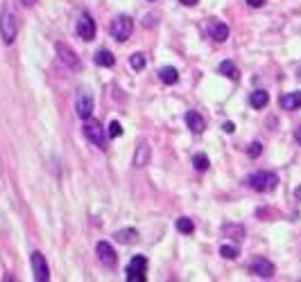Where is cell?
<instances>
[{"mask_svg":"<svg viewBox=\"0 0 301 282\" xmlns=\"http://www.w3.org/2000/svg\"><path fill=\"white\" fill-rule=\"evenodd\" d=\"M16 34H18V21H16V14L11 9H2L0 14V36L7 45L16 41Z\"/></svg>","mask_w":301,"mask_h":282,"instance_id":"cell-1","label":"cell"},{"mask_svg":"<svg viewBox=\"0 0 301 282\" xmlns=\"http://www.w3.org/2000/svg\"><path fill=\"white\" fill-rule=\"evenodd\" d=\"M247 183L256 192H272L276 187V183H279V176L274 172H254Z\"/></svg>","mask_w":301,"mask_h":282,"instance_id":"cell-2","label":"cell"},{"mask_svg":"<svg viewBox=\"0 0 301 282\" xmlns=\"http://www.w3.org/2000/svg\"><path fill=\"white\" fill-rule=\"evenodd\" d=\"M84 136L88 142H93L95 147H100L102 151H107V133H104V129L100 127V122H93L91 117L88 120H84Z\"/></svg>","mask_w":301,"mask_h":282,"instance_id":"cell-3","label":"cell"},{"mask_svg":"<svg viewBox=\"0 0 301 282\" xmlns=\"http://www.w3.org/2000/svg\"><path fill=\"white\" fill-rule=\"evenodd\" d=\"M131 32H134V21H131L129 16L120 14V16L113 18V23H111V34H113V38H116V41L125 43L129 36H131Z\"/></svg>","mask_w":301,"mask_h":282,"instance_id":"cell-4","label":"cell"},{"mask_svg":"<svg viewBox=\"0 0 301 282\" xmlns=\"http://www.w3.org/2000/svg\"><path fill=\"white\" fill-rule=\"evenodd\" d=\"M147 271V257L145 255H134V260L127 266V282H145Z\"/></svg>","mask_w":301,"mask_h":282,"instance_id":"cell-5","label":"cell"},{"mask_svg":"<svg viewBox=\"0 0 301 282\" xmlns=\"http://www.w3.org/2000/svg\"><path fill=\"white\" fill-rule=\"evenodd\" d=\"M75 111H77V115H80V120H88V117L93 115V95L88 91L77 93Z\"/></svg>","mask_w":301,"mask_h":282,"instance_id":"cell-6","label":"cell"},{"mask_svg":"<svg viewBox=\"0 0 301 282\" xmlns=\"http://www.w3.org/2000/svg\"><path fill=\"white\" fill-rule=\"evenodd\" d=\"M32 273H34V280H37V282L50 280L48 262H45L43 253H39V250H34V253H32Z\"/></svg>","mask_w":301,"mask_h":282,"instance_id":"cell-7","label":"cell"},{"mask_svg":"<svg viewBox=\"0 0 301 282\" xmlns=\"http://www.w3.org/2000/svg\"><path fill=\"white\" fill-rule=\"evenodd\" d=\"M95 253H97V260L102 262L107 269L118 264V255H116V250H113V246L109 244V242H97Z\"/></svg>","mask_w":301,"mask_h":282,"instance_id":"cell-8","label":"cell"},{"mask_svg":"<svg viewBox=\"0 0 301 282\" xmlns=\"http://www.w3.org/2000/svg\"><path fill=\"white\" fill-rule=\"evenodd\" d=\"M249 273H254L256 278H272L274 276V264L265 257H254L249 262Z\"/></svg>","mask_w":301,"mask_h":282,"instance_id":"cell-9","label":"cell"},{"mask_svg":"<svg viewBox=\"0 0 301 282\" xmlns=\"http://www.w3.org/2000/svg\"><path fill=\"white\" fill-rule=\"evenodd\" d=\"M77 34L84 41H93V36H95V21L91 18L88 11H84L80 16V21H77Z\"/></svg>","mask_w":301,"mask_h":282,"instance_id":"cell-10","label":"cell"},{"mask_svg":"<svg viewBox=\"0 0 301 282\" xmlns=\"http://www.w3.org/2000/svg\"><path fill=\"white\" fill-rule=\"evenodd\" d=\"M54 48H57V54H59V59L64 61L66 66H68V68H73V70L80 68V57H77L75 50L70 48L68 43H57Z\"/></svg>","mask_w":301,"mask_h":282,"instance_id":"cell-11","label":"cell"},{"mask_svg":"<svg viewBox=\"0 0 301 282\" xmlns=\"http://www.w3.org/2000/svg\"><path fill=\"white\" fill-rule=\"evenodd\" d=\"M206 30H209V36L213 38L215 43H224L226 38H229V27H226L222 21H217V18H211L209 25H206Z\"/></svg>","mask_w":301,"mask_h":282,"instance_id":"cell-12","label":"cell"},{"mask_svg":"<svg viewBox=\"0 0 301 282\" xmlns=\"http://www.w3.org/2000/svg\"><path fill=\"white\" fill-rule=\"evenodd\" d=\"M150 158H152L150 142H147V140H140L136 151H134V167H145L147 163H150Z\"/></svg>","mask_w":301,"mask_h":282,"instance_id":"cell-13","label":"cell"},{"mask_svg":"<svg viewBox=\"0 0 301 282\" xmlns=\"http://www.w3.org/2000/svg\"><path fill=\"white\" fill-rule=\"evenodd\" d=\"M279 104H281L283 111H297V108H301V91L285 93V95L279 100Z\"/></svg>","mask_w":301,"mask_h":282,"instance_id":"cell-14","label":"cell"},{"mask_svg":"<svg viewBox=\"0 0 301 282\" xmlns=\"http://www.w3.org/2000/svg\"><path fill=\"white\" fill-rule=\"evenodd\" d=\"M186 124H188V129L193 133H202L206 129V120L199 115L197 111H188V113H186Z\"/></svg>","mask_w":301,"mask_h":282,"instance_id":"cell-15","label":"cell"},{"mask_svg":"<svg viewBox=\"0 0 301 282\" xmlns=\"http://www.w3.org/2000/svg\"><path fill=\"white\" fill-rule=\"evenodd\" d=\"M116 242H120V244H131V242H136L138 240V230L136 228H120V230H116Z\"/></svg>","mask_w":301,"mask_h":282,"instance_id":"cell-16","label":"cell"},{"mask_svg":"<svg viewBox=\"0 0 301 282\" xmlns=\"http://www.w3.org/2000/svg\"><path fill=\"white\" fill-rule=\"evenodd\" d=\"M249 104H252V108L260 111V108H265L269 104V95L265 91H254L252 95H249Z\"/></svg>","mask_w":301,"mask_h":282,"instance_id":"cell-17","label":"cell"},{"mask_svg":"<svg viewBox=\"0 0 301 282\" xmlns=\"http://www.w3.org/2000/svg\"><path fill=\"white\" fill-rule=\"evenodd\" d=\"M93 61H95L97 66H102V68H111L113 64H116V57H113L109 50H97L95 54H93Z\"/></svg>","mask_w":301,"mask_h":282,"instance_id":"cell-18","label":"cell"},{"mask_svg":"<svg viewBox=\"0 0 301 282\" xmlns=\"http://www.w3.org/2000/svg\"><path fill=\"white\" fill-rule=\"evenodd\" d=\"M159 79H161L163 84H168V86H174V84L179 81L177 68H172V66H166V68H161V70H159Z\"/></svg>","mask_w":301,"mask_h":282,"instance_id":"cell-19","label":"cell"},{"mask_svg":"<svg viewBox=\"0 0 301 282\" xmlns=\"http://www.w3.org/2000/svg\"><path fill=\"white\" fill-rule=\"evenodd\" d=\"M222 233L229 235V237H233L236 242H240L242 237H245V228L238 224H222Z\"/></svg>","mask_w":301,"mask_h":282,"instance_id":"cell-20","label":"cell"},{"mask_svg":"<svg viewBox=\"0 0 301 282\" xmlns=\"http://www.w3.org/2000/svg\"><path fill=\"white\" fill-rule=\"evenodd\" d=\"M220 72H222V75H226L229 79H238V77H240V72H238V68H236V64H233V61H222V64H220Z\"/></svg>","mask_w":301,"mask_h":282,"instance_id":"cell-21","label":"cell"},{"mask_svg":"<svg viewBox=\"0 0 301 282\" xmlns=\"http://www.w3.org/2000/svg\"><path fill=\"white\" fill-rule=\"evenodd\" d=\"M193 165H195V170H197V172H206L211 167V160H209V156H206V154H195L193 156Z\"/></svg>","mask_w":301,"mask_h":282,"instance_id":"cell-22","label":"cell"},{"mask_svg":"<svg viewBox=\"0 0 301 282\" xmlns=\"http://www.w3.org/2000/svg\"><path fill=\"white\" fill-rule=\"evenodd\" d=\"M177 230H179V233H183V235H190V233L195 230L193 219H188V217H179V219H177Z\"/></svg>","mask_w":301,"mask_h":282,"instance_id":"cell-23","label":"cell"},{"mask_svg":"<svg viewBox=\"0 0 301 282\" xmlns=\"http://www.w3.org/2000/svg\"><path fill=\"white\" fill-rule=\"evenodd\" d=\"M145 54L143 52H136V54H131V57H129V66H131V68L134 70H143L145 68Z\"/></svg>","mask_w":301,"mask_h":282,"instance_id":"cell-24","label":"cell"},{"mask_svg":"<svg viewBox=\"0 0 301 282\" xmlns=\"http://www.w3.org/2000/svg\"><path fill=\"white\" fill-rule=\"evenodd\" d=\"M220 255L224 257V260H236V257H238V246L222 244V246H220Z\"/></svg>","mask_w":301,"mask_h":282,"instance_id":"cell-25","label":"cell"},{"mask_svg":"<svg viewBox=\"0 0 301 282\" xmlns=\"http://www.w3.org/2000/svg\"><path fill=\"white\" fill-rule=\"evenodd\" d=\"M107 136L109 138H120V136H123V124L111 120V122H109V129H107Z\"/></svg>","mask_w":301,"mask_h":282,"instance_id":"cell-26","label":"cell"},{"mask_svg":"<svg viewBox=\"0 0 301 282\" xmlns=\"http://www.w3.org/2000/svg\"><path fill=\"white\" fill-rule=\"evenodd\" d=\"M260 154H263V144H260V142H252L247 147V156H249V158H258Z\"/></svg>","mask_w":301,"mask_h":282,"instance_id":"cell-27","label":"cell"},{"mask_svg":"<svg viewBox=\"0 0 301 282\" xmlns=\"http://www.w3.org/2000/svg\"><path fill=\"white\" fill-rule=\"evenodd\" d=\"M245 2H247L249 7H254V9H258V7H265L267 0H245Z\"/></svg>","mask_w":301,"mask_h":282,"instance_id":"cell-28","label":"cell"},{"mask_svg":"<svg viewBox=\"0 0 301 282\" xmlns=\"http://www.w3.org/2000/svg\"><path fill=\"white\" fill-rule=\"evenodd\" d=\"M222 129H224V133H233V131H236V124H233V122H224V124H222Z\"/></svg>","mask_w":301,"mask_h":282,"instance_id":"cell-29","label":"cell"},{"mask_svg":"<svg viewBox=\"0 0 301 282\" xmlns=\"http://www.w3.org/2000/svg\"><path fill=\"white\" fill-rule=\"evenodd\" d=\"M156 25V16H145V27Z\"/></svg>","mask_w":301,"mask_h":282,"instance_id":"cell-30","label":"cell"},{"mask_svg":"<svg viewBox=\"0 0 301 282\" xmlns=\"http://www.w3.org/2000/svg\"><path fill=\"white\" fill-rule=\"evenodd\" d=\"M179 2H181V5H186V7H195V5H197V0H179Z\"/></svg>","mask_w":301,"mask_h":282,"instance_id":"cell-31","label":"cell"},{"mask_svg":"<svg viewBox=\"0 0 301 282\" xmlns=\"http://www.w3.org/2000/svg\"><path fill=\"white\" fill-rule=\"evenodd\" d=\"M295 140H297V142H299V147H301V127L295 131Z\"/></svg>","mask_w":301,"mask_h":282,"instance_id":"cell-32","label":"cell"},{"mask_svg":"<svg viewBox=\"0 0 301 282\" xmlns=\"http://www.w3.org/2000/svg\"><path fill=\"white\" fill-rule=\"evenodd\" d=\"M21 2H23V5H25V7H32L34 2H37V0H21Z\"/></svg>","mask_w":301,"mask_h":282,"instance_id":"cell-33","label":"cell"},{"mask_svg":"<svg viewBox=\"0 0 301 282\" xmlns=\"http://www.w3.org/2000/svg\"><path fill=\"white\" fill-rule=\"evenodd\" d=\"M295 197H297V201H301V187H297V190H295Z\"/></svg>","mask_w":301,"mask_h":282,"instance_id":"cell-34","label":"cell"},{"mask_svg":"<svg viewBox=\"0 0 301 282\" xmlns=\"http://www.w3.org/2000/svg\"><path fill=\"white\" fill-rule=\"evenodd\" d=\"M299 72H301V68H299Z\"/></svg>","mask_w":301,"mask_h":282,"instance_id":"cell-35","label":"cell"}]
</instances>
